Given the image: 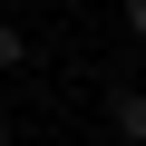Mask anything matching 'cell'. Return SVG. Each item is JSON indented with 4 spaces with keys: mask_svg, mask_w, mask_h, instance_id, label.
<instances>
[{
    "mask_svg": "<svg viewBox=\"0 0 146 146\" xmlns=\"http://www.w3.org/2000/svg\"><path fill=\"white\" fill-rule=\"evenodd\" d=\"M107 136H117V146H146V88H136V78L107 88Z\"/></svg>",
    "mask_w": 146,
    "mask_h": 146,
    "instance_id": "6da1fadb",
    "label": "cell"
},
{
    "mask_svg": "<svg viewBox=\"0 0 146 146\" xmlns=\"http://www.w3.org/2000/svg\"><path fill=\"white\" fill-rule=\"evenodd\" d=\"M0 68H29V29H10V20H0Z\"/></svg>",
    "mask_w": 146,
    "mask_h": 146,
    "instance_id": "7a4b0ae2",
    "label": "cell"
},
{
    "mask_svg": "<svg viewBox=\"0 0 146 146\" xmlns=\"http://www.w3.org/2000/svg\"><path fill=\"white\" fill-rule=\"evenodd\" d=\"M117 20H127V39H146V0H117Z\"/></svg>",
    "mask_w": 146,
    "mask_h": 146,
    "instance_id": "3957f363",
    "label": "cell"
},
{
    "mask_svg": "<svg viewBox=\"0 0 146 146\" xmlns=\"http://www.w3.org/2000/svg\"><path fill=\"white\" fill-rule=\"evenodd\" d=\"M0 146H10V127H0Z\"/></svg>",
    "mask_w": 146,
    "mask_h": 146,
    "instance_id": "277c9868",
    "label": "cell"
},
{
    "mask_svg": "<svg viewBox=\"0 0 146 146\" xmlns=\"http://www.w3.org/2000/svg\"><path fill=\"white\" fill-rule=\"evenodd\" d=\"M0 10H10V0H0Z\"/></svg>",
    "mask_w": 146,
    "mask_h": 146,
    "instance_id": "5b68a950",
    "label": "cell"
}]
</instances>
